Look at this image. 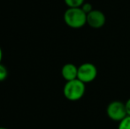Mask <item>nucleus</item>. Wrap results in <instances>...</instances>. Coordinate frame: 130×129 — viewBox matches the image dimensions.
Returning <instances> with one entry per match:
<instances>
[{
	"label": "nucleus",
	"mask_w": 130,
	"mask_h": 129,
	"mask_svg": "<svg viewBox=\"0 0 130 129\" xmlns=\"http://www.w3.org/2000/svg\"><path fill=\"white\" fill-rule=\"evenodd\" d=\"M86 91L85 83L80 80L75 79L67 81L63 88V94L69 101H78L84 96Z\"/></svg>",
	"instance_id": "f03ea898"
},
{
	"label": "nucleus",
	"mask_w": 130,
	"mask_h": 129,
	"mask_svg": "<svg viewBox=\"0 0 130 129\" xmlns=\"http://www.w3.org/2000/svg\"><path fill=\"white\" fill-rule=\"evenodd\" d=\"M125 106H126V110H127V116H130V98H128L127 101L125 103Z\"/></svg>",
	"instance_id": "9b49d317"
},
{
	"label": "nucleus",
	"mask_w": 130,
	"mask_h": 129,
	"mask_svg": "<svg viewBox=\"0 0 130 129\" xmlns=\"http://www.w3.org/2000/svg\"><path fill=\"white\" fill-rule=\"evenodd\" d=\"M68 8H79L82 7L85 0H64Z\"/></svg>",
	"instance_id": "0eeeda50"
},
{
	"label": "nucleus",
	"mask_w": 130,
	"mask_h": 129,
	"mask_svg": "<svg viewBox=\"0 0 130 129\" xmlns=\"http://www.w3.org/2000/svg\"><path fill=\"white\" fill-rule=\"evenodd\" d=\"M0 129H9V128H6V127H0Z\"/></svg>",
	"instance_id": "ddd939ff"
},
{
	"label": "nucleus",
	"mask_w": 130,
	"mask_h": 129,
	"mask_svg": "<svg viewBox=\"0 0 130 129\" xmlns=\"http://www.w3.org/2000/svg\"><path fill=\"white\" fill-rule=\"evenodd\" d=\"M106 18L103 12L93 10L87 14V24L92 28H101L105 24Z\"/></svg>",
	"instance_id": "39448f33"
},
{
	"label": "nucleus",
	"mask_w": 130,
	"mask_h": 129,
	"mask_svg": "<svg viewBox=\"0 0 130 129\" xmlns=\"http://www.w3.org/2000/svg\"><path fill=\"white\" fill-rule=\"evenodd\" d=\"M98 75V69L92 63H83L78 67L77 79L83 83L92 82Z\"/></svg>",
	"instance_id": "20e7f679"
},
{
	"label": "nucleus",
	"mask_w": 130,
	"mask_h": 129,
	"mask_svg": "<svg viewBox=\"0 0 130 129\" xmlns=\"http://www.w3.org/2000/svg\"><path fill=\"white\" fill-rule=\"evenodd\" d=\"M107 116L113 121L120 122L127 116L125 103L120 101H112L106 108Z\"/></svg>",
	"instance_id": "7ed1b4c3"
},
{
	"label": "nucleus",
	"mask_w": 130,
	"mask_h": 129,
	"mask_svg": "<svg viewBox=\"0 0 130 129\" xmlns=\"http://www.w3.org/2000/svg\"><path fill=\"white\" fill-rule=\"evenodd\" d=\"M64 21L72 28H80L87 24V14L80 7L68 8L64 13Z\"/></svg>",
	"instance_id": "f257e3e1"
},
{
	"label": "nucleus",
	"mask_w": 130,
	"mask_h": 129,
	"mask_svg": "<svg viewBox=\"0 0 130 129\" xmlns=\"http://www.w3.org/2000/svg\"><path fill=\"white\" fill-rule=\"evenodd\" d=\"M7 75H8V72H7L6 67L4 65L0 64V81H5L7 78Z\"/></svg>",
	"instance_id": "1a4fd4ad"
},
{
	"label": "nucleus",
	"mask_w": 130,
	"mask_h": 129,
	"mask_svg": "<svg viewBox=\"0 0 130 129\" xmlns=\"http://www.w3.org/2000/svg\"><path fill=\"white\" fill-rule=\"evenodd\" d=\"M61 74L62 77L67 81H73V80L77 79L78 76V67L75 65L71 64H66L63 65L61 69Z\"/></svg>",
	"instance_id": "423d86ee"
},
{
	"label": "nucleus",
	"mask_w": 130,
	"mask_h": 129,
	"mask_svg": "<svg viewBox=\"0 0 130 129\" xmlns=\"http://www.w3.org/2000/svg\"><path fill=\"white\" fill-rule=\"evenodd\" d=\"M2 59H3V51H2V49L0 48V64H1Z\"/></svg>",
	"instance_id": "f8f14e48"
},
{
	"label": "nucleus",
	"mask_w": 130,
	"mask_h": 129,
	"mask_svg": "<svg viewBox=\"0 0 130 129\" xmlns=\"http://www.w3.org/2000/svg\"><path fill=\"white\" fill-rule=\"evenodd\" d=\"M80 8L83 10V12H85L86 14L89 13V12H92V11L94 10V9H93L92 5H91V4H89V3H84Z\"/></svg>",
	"instance_id": "9d476101"
},
{
	"label": "nucleus",
	"mask_w": 130,
	"mask_h": 129,
	"mask_svg": "<svg viewBox=\"0 0 130 129\" xmlns=\"http://www.w3.org/2000/svg\"><path fill=\"white\" fill-rule=\"evenodd\" d=\"M118 129H130V116H127L119 122Z\"/></svg>",
	"instance_id": "6e6552de"
}]
</instances>
